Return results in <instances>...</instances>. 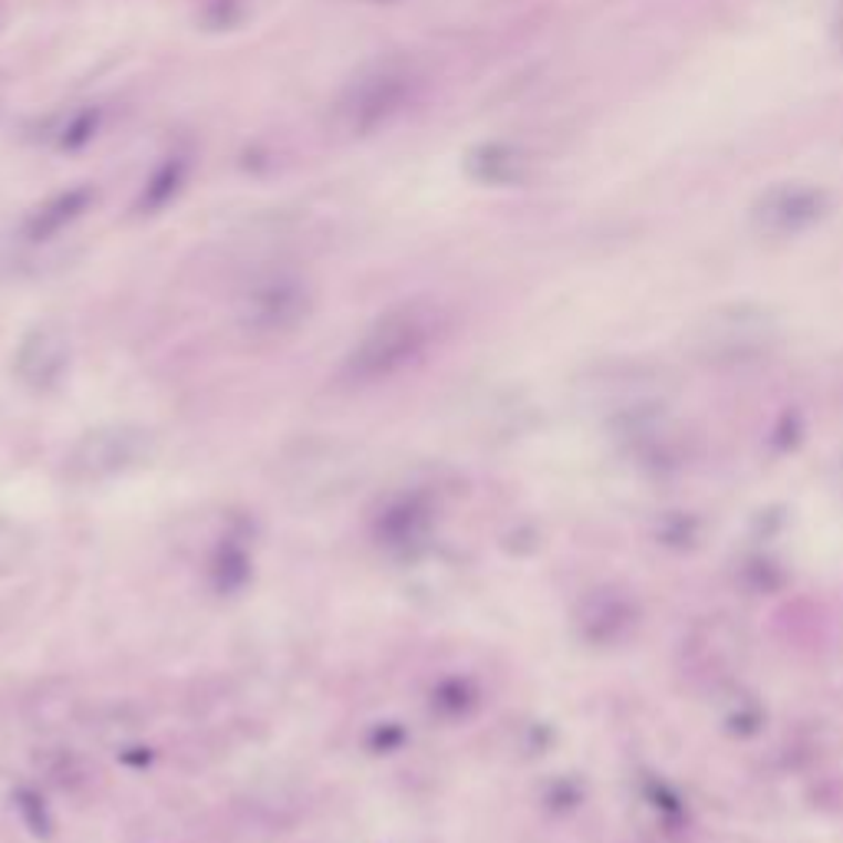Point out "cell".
I'll list each match as a JSON object with an SVG mask.
<instances>
[{
	"mask_svg": "<svg viewBox=\"0 0 843 843\" xmlns=\"http://www.w3.org/2000/svg\"><path fill=\"white\" fill-rule=\"evenodd\" d=\"M93 205V191L86 185L80 188H66V191H56L50 195L46 201L33 205L20 225V235L27 244H46L53 241L56 235H63L66 228H73Z\"/></svg>",
	"mask_w": 843,
	"mask_h": 843,
	"instance_id": "5b68a950",
	"label": "cell"
},
{
	"mask_svg": "<svg viewBox=\"0 0 843 843\" xmlns=\"http://www.w3.org/2000/svg\"><path fill=\"white\" fill-rule=\"evenodd\" d=\"M441 333V310L428 300H403L389 306L350 350L343 379L350 386L386 383L425 360Z\"/></svg>",
	"mask_w": 843,
	"mask_h": 843,
	"instance_id": "6da1fadb",
	"label": "cell"
},
{
	"mask_svg": "<svg viewBox=\"0 0 843 843\" xmlns=\"http://www.w3.org/2000/svg\"><path fill=\"white\" fill-rule=\"evenodd\" d=\"M310 310V296H306V287L293 278H283V274H274V278H264L261 283H254L248 290V300H244V323L251 333L258 336H281V333H290Z\"/></svg>",
	"mask_w": 843,
	"mask_h": 843,
	"instance_id": "277c9868",
	"label": "cell"
},
{
	"mask_svg": "<svg viewBox=\"0 0 843 843\" xmlns=\"http://www.w3.org/2000/svg\"><path fill=\"white\" fill-rule=\"evenodd\" d=\"M834 43H837V50L843 53V3L837 7V17H834Z\"/></svg>",
	"mask_w": 843,
	"mask_h": 843,
	"instance_id": "ba28073f",
	"label": "cell"
},
{
	"mask_svg": "<svg viewBox=\"0 0 843 843\" xmlns=\"http://www.w3.org/2000/svg\"><path fill=\"white\" fill-rule=\"evenodd\" d=\"M425 76L409 56H383L356 70L333 103V126L350 139L389 129L422 96Z\"/></svg>",
	"mask_w": 843,
	"mask_h": 843,
	"instance_id": "7a4b0ae2",
	"label": "cell"
},
{
	"mask_svg": "<svg viewBox=\"0 0 843 843\" xmlns=\"http://www.w3.org/2000/svg\"><path fill=\"white\" fill-rule=\"evenodd\" d=\"M178 181H181V165H178V162L162 165V168L155 171V178L145 185L142 201H148L152 208H155V205H165V201H168V195L175 191V185H178Z\"/></svg>",
	"mask_w": 843,
	"mask_h": 843,
	"instance_id": "52a82bcc",
	"label": "cell"
},
{
	"mask_svg": "<svg viewBox=\"0 0 843 843\" xmlns=\"http://www.w3.org/2000/svg\"><path fill=\"white\" fill-rule=\"evenodd\" d=\"M831 208V198L814 181H774L748 208V225L764 241H791L811 231Z\"/></svg>",
	"mask_w": 843,
	"mask_h": 843,
	"instance_id": "3957f363",
	"label": "cell"
},
{
	"mask_svg": "<svg viewBox=\"0 0 843 843\" xmlns=\"http://www.w3.org/2000/svg\"><path fill=\"white\" fill-rule=\"evenodd\" d=\"M471 175L485 185H514L528 175V158L514 145L491 142L471 152Z\"/></svg>",
	"mask_w": 843,
	"mask_h": 843,
	"instance_id": "8992f818",
	"label": "cell"
}]
</instances>
